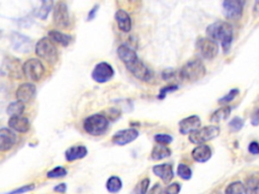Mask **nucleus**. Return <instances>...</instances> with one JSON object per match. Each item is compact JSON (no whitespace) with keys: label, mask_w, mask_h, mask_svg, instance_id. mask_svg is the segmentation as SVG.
Returning a JSON list of instances; mask_svg holds the SVG:
<instances>
[{"label":"nucleus","mask_w":259,"mask_h":194,"mask_svg":"<svg viewBox=\"0 0 259 194\" xmlns=\"http://www.w3.org/2000/svg\"><path fill=\"white\" fill-rule=\"evenodd\" d=\"M245 194H259V177L247 178L244 184Z\"/></svg>","instance_id":"a878e982"},{"label":"nucleus","mask_w":259,"mask_h":194,"mask_svg":"<svg viewBox=\"0 0 259 194\" xmlns=\"http://www.w3.org/2000/svg\"><path fill=\"white\" fill-rule=\"evenodd\" d=\"M36 91V86L32 83H22L16 90V99L17 101L22 102L24 104H29L35 97Z\"/></svg>","instance_id":"2eb2a0df"},{"label":"nucleus","mask_w":259,"mask_h":194,"mask_svg":"<svg viewBox=\"0 0 259 194\" xmlns=\"http://www.w3.org/2000/svg\"><path fill=\"white\" fill-rule=\"evenodd\" d=\"M16 134L9 129H1L0 131V151L6 152L13 149L16 143Z\"/></svg>","instance_id":"f3484780"},{"label":"nucleus","mask_w":259,"mask_h":194,"mask_svg":"<svg viewBox=\"0 0 259 194\" xmlns=\"http://www.w3.org/2000/svg\"><path fill=\"white\" fill-rule=\"evenodd\" d=\"M163 188L159 183H156L148 192V194H162Z\"/></svg>","instance_id":"79ce46f5"},{"label":"nucleus","mask_w":259,"mask_h":194,"mask_svg":"<svg viewBox=\"0 0 259 194\" xmlns=\"http://www.w3.org/2000/svg\"><path fill=\"white\" fill-rule=\"evenodd\" d=\"M194 160L198 163H206L212 158V149L208 145H199L191 152Z\"/></svg>","instance_id":"aec40b11"},{"label":"nucleus","mask_w":259,"mask_h":194,"mask_svg":"<svg viewBox=\"0 0 259 194\" xmlns=\"http://www.w3.org/2000/svg\"><path fill=\"white\" fill-rule=\"evenodd\" d=\"M244 125V120L241 118L236 117L234 118L230 122H229V128L232 132L236 133V132H239Z\"/></svg>","instance_id":"f704fd0d"},{"label":"nucleus","mask_w":259,"mask_h":194,"mask_svg":"<svg viewBox=\"0 0 259 194\" xmlns=\"http://www.w3.org/2000/svg\"><path fill=\"white\" fill-rule=\"evenodd\" d=\"M106 187L109 193H118L122 188V181L119 176H110L107 181Z\"/></svg>","instance_id":"bb28decb"},{"label":"nucleus","mask_w":259,"mask_h":194,"mask_svg":"<svg viewBox=\"0 0 259 194\" xmlns=\"http://www.w3.org/2000/svg\"><path fill=\"white\" fill-rule=\"evenodd\" d=\"M48 38L54 43V44H59L63 47H68V45L72 42V37L68 33H64L59 30H50L48 32Z\"/></svg>","instance_id":"5701e85b"},{"label":"nucleus","mask_w":259,"mask_h":194,"mask_svg":"<svg viewBox=\"0 0 259 194\" xmlns=\"http://www.w3.org/2000/svg\"><path fill=\"white\" fill-rule=\"evenodd\" d=\"M10 41L14 50L20 54H28L32 49V41L21 33L14 32L10 37Z\"/></svg>","instance_id":"f8f14e48"},{"label":"nucleus","mask_w":259,"mask_h":194,"mask_svg":"<svg viewBox=\"0 0 259 194\" xmlns=\"http://www.w3.org/2000/svg\"><path fill=\"white\" fill-rule=\"evenodd\" d=\"M177 89H178V86H177V85H174V84L169 85V86H166V87L162 88V89L160 90L159 95H158V99H164L167 93H169V92H174V91H176Z\"/></svg>","instance_id":"e433bc0d"},{"label":"nucleus","mask_w":259,"mask_h":194,"mask_svg":"<svg viewBox=\"0 0 259 194\" xmlns=\"http://www.w3.org/2000/svg\"><path fill=\"white\" fill-rule=\"evenodd\" d=\"M8 127L15 132L25 134L30 131V123L29 119L25 117H14L8 119Z\"/></svg>","instance_id":"a211bd4d"},{"label":"nucleus","mask_w":259,"mask_h":194,"mask_svg":"<svg viewBox=\"0 0 259 194\" xmlns=\"http://www.w3.org/2000/svg\"><path fill=\"white\" fill-rule=\"evenodd\" d=\"M53 20L57 28L66 29L70 25V16L68 6L65 2L59 1L55 4L53 11Z\"/></svg>","instance_id":"1a4fd4ad"},{"label":"nucleus","mask_w":259,"mask_h":194,"mask_svg":"<svg viewBox=\"0 0 259 194\" xmlns=\"http://www.w3.org/2000/svg\"><path fill=\"white\" fill-rule=\"evenodd\" d=\"M109 125V119L100 113H95L88 117L83 122L84 131L91 135H101L104 134Z\"/></svg>","instance_id":"20e7f679"},{"label":"nucleus","mask_w":259,"mask_h":194,"mask_svg":"<svg viewBox=\"0 0 259 194\" xmlns=\"http://www.w3.org/2000/svg\"><path fill=\"white\" fill-rule=\"evenodd\" d=\"M98 7H99V5H98V4H96V5H94V6L92 7V9H91V10L89 11V13H88V15H87V21L92 20V19L95 17V15H96V13H97V11H98Z\"/></svg>","instance_id":"37998d69"},{"label":"nucleus","mask_w":259,"mask_h":194,"mask_svg":"<svg viewBox=\"0 0 259 194\" xmlns=\"http://www.w3.org/2000/svg\"><path fill=\"white\" fill-rule=\"evenodd\" d=\"M115 18L118 22L119 29L123 32H129L132 30V19L130 15L123 9H119L116 15Z\"/></svg>","instance_id":"412c9836"},{"label":"nucleus","mask_w":259,"mask_h":194,"mask_svg":"<svg viewBox=\"0 0 259 194\" xmlns=\"http://www.w3.org/2000/svg\"><path fill=\"white\" fill-rule=\"evenodd\" d=\"M54 191L59 193H65L67 191V185L65 183H61L54 188Z\"/></svg>","instance_id":"c03bdc74"},{"label":"nucleus","mask_w":259,"mask_h":194,"mask_svg":"<svg viewBox=\"0 0 259 194\" xmlns=\"http://www.w3.org/2000/svg\"><path fill=\"white\" fill-rule=\"evenodd\" d=\"M206 67L200 59L195 58L186 62L180 69L179 76L184 81L198 82L206 76Z\"/></svg>","instance_id":"7ed1b4c3"},{"label":"nucleus","mask_w":259,"mask_h":194,"mask_svg":"<svg viewBox=\"0 0 259 194\" xmlns=\"http://www.w3.org/2000/svg\"><path fill=\"white\" fill-rule=\"evenodd\" d=\"M25 111V104L20 101H14L9 104V105L6 108L7 115L11 118L14 117H20L22 112Z\"/></svg>","instance_id":"cd10ccee"},{"label":"nucleus","mask_w":259,"mask_h":194,"mask_svg":"<svg viewBox=\"0 0 259 194\" xmlns=\"http://www.w3.org/2000/svg\"><path fill=\"white\" fill-rule=\"evenodd\" d=\"M149 185H150V179L144 178L136 185V187L134 188V190L132 191L131 194H147Z\"/></svg>","instance_id":"7c9ffc66"},{"label":"nucleus","mask_w":259,"mask_h":194,"mask_svg":"<svg viewBox=\"0 0 259 194\" xmlns=\"http://www.w3.org/2000/svg\"><path fill=\"white\" fill-rule=\"evenodd\" d=\"M2 72L7 73L8 76L14 78H20L22 72V65L20 64L19 60L13 58L11 56H8L7 58L3 60L2 63Z\"/></svg>","instance_id":"4468645a"},{"label":"nucleus","mask_w":259,"mask_h":194,"mask_svg":"<svg viewBox=\"0 0 259 194\" xmlns=\"http://www.w3.org/2000/svg\"><path fill=\"white\" fill-rule=\"evenodd\" d=\"M197 49L204 59L212 60L219 54V45L216 41L210 38H198L197 41Z\"/></svg>","instance_id":"6e6552de"},{"label":"nucleus","mask_w":259,"mask_h":194,"mask_svg":"<svg viewBox=\"0 0 259 194\" xmlns=\"http://www.w3.org/2000/svg\"><path fill=\"white\" fill-rule=\"evenodd\" d=\"M220 134V128L217 125H207L189 134V141L196 145H204L205 143L216 139Z\"/></svg>","instance_id":"423d86ee"},{"label":"nucleus","mask_w":259,"mask_h":194,"mask_svg":"<svg viewBox=\"0 0 259 194\" xmlns=\"http://www.w3.org/2000/svg\"><path fill=\"white\" fill-rule=\"evenodd\" d=\"M248 151L252 155H259V143L251 142L248 147Z\"/></svg>","instance_id":"a19ab883"},{"label":"nucleus","mask_w":259,"mask_h":194,"mask_svg":"<svg viewBox=\"0 0 259 194\" xmlns=\"http://www.w3.org/2000/svg\"><path fill=\"white\" fill-rule=\"evenodd\" d=\"M207 35L208 38L213 41H219L225 53H227L230 50L233 42V28L229 22L222 20L213 22V24L208 27Z\"/></svg>","instance_id":"f03ea898"},{"label":"nucleus","mask_w":259,"mask_h":194,"mask_svg":"<svg viewBox=\"0 0 259 194\" xmlns=\"http://www.w3.org/2000/svg\"><path fill=\"white\" fill-rule=\"evenodd\" d=\"M244 2L238 0H226L223 2V14L228 19H238L243 14Z\"/></svg>","instance_id":"9b49d317"},{"label":"nucleus","mask_w":259,"mask_h":194,"mask_svg":"<svg viewBox=\"0 0 259 194\" xmlns=\"http://www.w3.org/2000/svg\"><path fill=\"white\" fill-rule=\"evenodd\" d=\"M33 188H35V185L33 184H30V185H25V186H21L17 189H15L13 191H10L9 193L7 194H21V193H26V192H29L30 190H32Z\"/></svg>","instance_id":"58836bf2"},{"label":"nucleus","mask_w":259,"mask_h":194,"mask_svg":"<svg viewBox=\"0 0 259 194\" xmlns=\"http://www.w3.org/2000/svg\"><path fill=\"white\" fill-rule=\"evenodd\" d=\"M177 175L183 180H189L193 176V171L187 165L179 164L177 167Z\"/></svg>","instance_id":"2f4dec72"},{"label":"nucleus","mask_w":259,"mask_h":194,"mask_svg":"<svg viewBox=\"0 0 259 194\" xmlns=\"http://www.w3.org/2000/svg\"><path fill=\"white\" fill-rule=\"evenodd\" d=\"M180 189H182V186L179 183H172L166 187L164 194H179Z\"/></svg>","instance_id":"4c0bfd02"},{"label":"nucleus","mask_w":259,"mask_h":194,"mask_svg":"<svg viewBox=\"0 0 259 194\" xmlns=\"http://www.w3.org/2000/svg\"><path fill=\"white\" fill-rule=\"evenodd\" d=\"M245 188L244 184L240 181H235L229 184L225 190V194H244Z\"/></svg>","instance_id":"c85d7f7f"},{"label":"nucleus","mask_w":259,"mask_h":194,"mask_svg":"<svg viewBox=\"0 0 259 194\" xmlns=\"http://www.w3.org/2000/svg\"><path fill=\"white\" fill-rule=\"evenodd\" d=\"M153 173L156 176H158L159 178H161L162 181L166 184L170 183V181L173 179V176H174L172 165L167 164V163L155 165L153 167Z\"/></svg>","instance_id":"6ab92c4d"},{"label":"nucleus","mask_w":259,"mask_h":194,"mask_svg":"<svg viewBox=\"0 0 259 194\" xmlns=\"http://www.w3.org/2000/svg\"><path fill=\"white\" fill-rule=\"evenodd\" d=\"M87 155V149L85 146H74L69 148L68 150L65 152V158L68 162H73L75 160L83 159Z\"/></svg>","instance_id":"4be33fe9"},{"label":"nucleus","mask_w":259,"mask_h":194,"mask_svg":"<svg viewBox=\"0 0 259 194\" xmlns=\"http://www.w3.org/2000/svg\"><path fill=\"white\" fill-rule=\"evenodd\" d=\"M171 150L165 145H156L152 149L151 152V158L155 161H158V160H162L165 158H168L171 156Z\"/></svg>","instance_id":"b1692460"},{"label":"nucleus","mask_w":259,"mask_h":194,"mask_svg":"<svg viewBox=\"0 0 259 194\" xmlns=\"http://www.w3.org/2000/svg\"><path fill=\"white\" fill-rule=\"evenodd\" d=\"M53 4L54 3L52 1H43L41 7L37 11V16L41 19H46L53 7Z\"/></svg>","instance_id":"c756f323"},{"label":"nucleus","mask_w":259,"mask_h":194,"mask_svg":"<svg viewBox=\"0 0 259 194\" xmlns=\"http://www.w3.org/2000/svg\"><path fill=\"white\" fill-rule=\"evenodd\" d=\"M231 107L229 105H225L216 111H213L211 116V121L213 123H219L223 120H226L231 115Z\"/></svg>","instance_id":"393cba45"},{"label":"nucleus","mask_w":259,"mask_h":194,"mask_svg":"<svg viewBox=\"0 0 259 194\" xmlns=\"http://www.w3.org/2000/svg\"><path fill=\"white\" fill-rule=\"evenodd\" d=\"M253 15L254 16H259V1H256L253 7Z\"/></svg>","instance_id":"49530a36"},{"label":"nucleus","mask_w":259,"mask_h":194,"mask_svg":"<svg viewBox=\"0 0 259 194\" xmlns=\"http://www.w3.org/2000/svg\"><path fill=\"white\" fill-rule=\"evenodd\" d=\"M115 70L111 65L107 62H100L95 65L94 69L92 70L91 77L97 83H106L108 82L109 80L114 77Z\"/></svg>","instance_id":"9d476101"},{"label":"nucleus","mask_w":259,"mask_h":194,"mask_svg":"<svg viewBox=\"0 0 259 194\" xmlns=\"http://www.w3.org/2000/svg\"><path fill=\"white\" fill-rule=\"evenodd\" d=\"M154 140L158 144H160V145H169V144L172 143L173 138L169 134H156L154 136Z\"/></svg>","instance_id":"c9c22d12"},{"label":"nucleus","mask_w":259,"mask_h":194,"mask_svg":"<svg viewBox=\"0 0 259 194\" xmlns=\"http://www.w3.org/2000/svg\"><path fill=\"white\" fill-rule=\"evenodd\" d=\"M239 94V89L238 88H233L229 91V93L226 94L225 96H223L222 98L219 99V104H229L232 100L235 99V97H237V95Z\"/></svg>","instance_id":"72a5a7b5"},{"label":"nucleus","mask_w":259,"mask_h":194,"mask_svg":"<svg viewBox=\"0 0 259 194\" xmlns=\"http://www.w3.org/2000/svg\"><path fill=\"white\" fill-rule=\"evenodd\" d=\"M67 175V170L63 167H56L47 173V177L51 179H58Z\"/></svg>","instance_id":"473e14b6"},{"label":"nucleus","mask_w":259,"mask_h":194,"mask_svg":"<svg viewBox=\"0 0 259 194\" xmlns=\"http://www.w3.org/2000/svg\"><path fill=\"white\" fill-rule=\"evenodd\" d=\"M200 124V119L198 116H190L180 120L178 123V128L182 134H190L198 131Z\"/></svg>","instance_id":"dca6fc26"},{"label":"nucleus","mask_w":259,"mask_h":194,"mask_svg":"<svg viewBox=\"0 0 259 194\" xmlns=\"http://www.w3.org/2000/svg\"><path fill=\"white\" fill-rule=\"evenodd\" d=\"M118 56L133 76L144 82L150 81L152 79V71L147 65L139 59L137 53L131 49L129 45H120L118 49Z\"/></svg>","instance_id":"f257e3e1"},{"label":"nucleus","mask_w":259,"mask_h":194,"mask_svg":"<svg viewBox=\"0 0 259 194\" xmlns=\"http://www.w3.org/2000/svg\"><path fill=\"white\" fill-rule=\"evenodd\" d=\"M139 136V132L136 129H125L117 132L112 135V143L118 146H125L134 142Z\"/></svg>","instance_id":"ddd939ff"},{"label":"nucleus","mask_w":259,"mask_h":194,"mask_svg":"<svg viewBox=\"0 0 259 194\" xmlns=\"http://www.w3.org/2000/svg\"><path fill=\"white\" fill-rule=\"evenodd\" d=\"M22 72L30 81L38 82L45 74V67L39 59H29L25 64H22Z\"/></svg>","instance_id":"0eeeda50"},{"label":"nucleus","mask_w":259,"mask_h":194,"mask_svg":"<svg viewBox=\"0 0 259 194\" xmlns=\"http://www.w3.org/2000/svg\"><path fill=\"white\" fill-rule=\"evenodd\" d=\"M35 51L38 57L50 64L58 61V50L55 44L47 37L43 38L36 44Z\"/></svg>","instance_id":"39448f33"},{"label":"nucleus","mask_w":259,"mask_h":194,"mask_svg":"<svg viewBox=\"0 0 259 194\" xmlns=\"http://www.w3.org/2000/svg\"><path fill=\"white\" fill-rule=\"evenodd\" d=\"M251 124L253 125V127H257V125H259V100H258V105L253 110L251 115Z\"/></svg>","instance_id":"ea45409f"},{"label":"nucleus","mask_w":259,"mask_h":194,"mask_svg":"<svg viewBox=\"0 0 259 194\" xmlns=\"http://www.w3.org/2000/svg\"><path fill=\"white\" fill-rule=\"evenodd\" d=\"M174 72L173 71H165L164 73H163V78L165 79V80H168V79H169V78H172L173 76H174Z\"/></svg>","instance_id":"a18cd8bd"}]
</instances>
